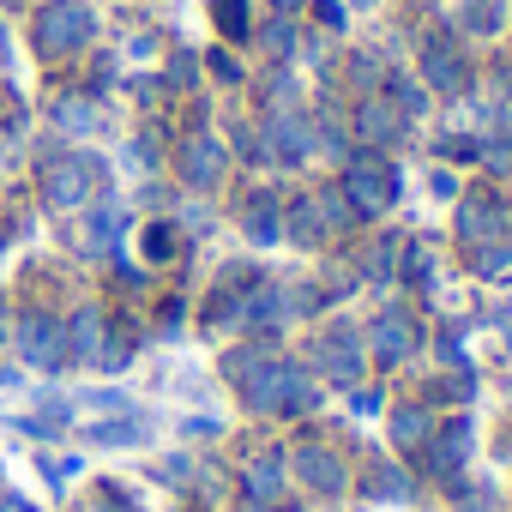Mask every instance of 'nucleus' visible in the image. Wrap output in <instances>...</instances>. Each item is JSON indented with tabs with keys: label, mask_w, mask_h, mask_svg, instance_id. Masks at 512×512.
Here are the masks:
<instances>
[{
	"label": "nucleus",
	"mask_w": 512,
	"mask_h": 512,
	"mask_svg": "<svg viewBox=\"0 0 512 512\" xmlns=\"http://www.w3.org/2000/svg\"><path fill=\"white\" fill-rule=\"evenodd\" d=\"M0 512H31V506H25V500H13V494H7V500H0Z\"/></svg>",
	"instance_id": "20"
},
{
	"label": "nucleus",
	"mask_w": 512,
	"mask_h": 512,
	"mask_svg": "<svg viewBox=\"0 0 512 512\" xmlns=\"http://www.w3.org/2000/svg\"><path fill=\"white\" fill-rule=\"evenodd\" d=\"M374 344H380V356H386V362H398V356L416 344V332H410V320H404V314H386V320L374 326Z\"/></svg>",
	"instance_id": "6"
},
{
	"label": "nucleus",
	"mask_w": 512,
	"mask_h": 512,
	"mask_svg": "<svg viewBox=\"0 0 512 512\" xmlns=\"http://www.w3.org/2000/svg\"><path fill=\"white\" fill-rule=\"evenodd\" d=\"M428 79H434V85H458V61H452L446 49H440V55H428Z\"/></svg>",
	"instance_id": "16"
},
{
	"label": "nucleus",
	"mask_w": 512,
	"mask_h": 512,
	"mask_svg": "<svg viewBox=\"0 0 512 512\" xmlns=\"http://www.w3.org/2000/svg\"><path fill=\"white\" fill-rule=\"evenodd\" d=\"M55 121H61L67 133H91V127H97V115H91L85 97H61V103H55Z\"/></svg>",
	"instance_id": "10"
},
{
	"label": "nucleus",
	"mask_w": 512,
	"mask_h": 512,
	"mask_svg": "<svg viewBox=\"0 0 512 512\" xmlns=\"http://www.w3.org/2000/svg\"><path fill=\"white\" fill-rule=\"evenodd\" d=\"M278 7H296V0H278Z\"/></svg>",
	"instance_id": "21"
},
{
	"label": "nucleus",
	"mask_w": 512,
	"mask_h": 512,
	"mask_svg": "<svg viewBox=\"0 0 512 512\" xmlns=\"http://www.w3.org/2000/svg\"><path fill=\"white\" fill-rule=\"evenodd\" d=\"M91 440L97 446H133V440H145V428L139 422H103V428H91Z\"/></svg>",
	"instance_id": "11"
},
{
	"label": "nucleus",
	"mask_w": 512,
	"mask_h": 512,
	"mask_svg": "<svg viewBox=\"0 0 512 512\" xmlns=\"http://www.w3.org/2000/svg\"><path fill=\"white\" fill-rule=\"evenodd\" d=\"M169 253H175V229L151 223V229H145V260H169Z\"/></svg>",
	"instance_id": "14"
},
{
	"label": "nucleus",
	"mask_w": 512,
	"mask_h": 512,
	"mask_svg": "<svg viewBox=\"0 0 512 512\" xmlns=\"http://www.w3.org/2000/svg\"><path fill=\"white\" fill-rule=\"evenodd\" d=\"M61 356H67V326L49 320V314H25V320H19V362H31V368H61Z\"/></svg>",
	"instance_id": "3"
},
{
	"label": "nucleus",
	"mask_w": 512,
	"mask_h": 512,
	"mask_svg": "<svg viewBox=\"0 0 512 512\" xmlns=\"http://www.w3.org/2000/svg\"><path fill=\"white\" fill-rule=\"evenodd\" d=\"M97 157H61V163H49V175H43V199L55 205V211H79V205H91V193H97Z\"/></svg>",
	"instance_id": "2"
},
{
	"label": "nucleus",
	"mask_w": 512,
	"mask_h": 512,
	"mask_svg": "<svg viewBox=\"0 0 512 512\" xmlns=\"http://www.w3.org/2000/svg\"><path fill=\"white\" fill-rule=\"evenodd\" d=\"M115 229H121V211H97V223H91V241H97V247H109V241H115Z\"/></svg>",
	"instance_id": "17"
},
{
	"label": "nucleus",
	"mask_w": 512,
	"mask_h": 512,
	"mask_svg": "<svg viewBox=\"0 0 512 512\" xmlns=\"http://www.w3.org/2000/svg\"><path fill=\"white\" fill-rule=\"evenodd\" d=\"M247 235H253V241H272V235H278V217H272V199H253V211H247Z\"/></svg>",
	"instance_id": "12"
},
{
	"label": "nucleus",
	"mask_w": 512,
	"mask_h": 512,
	"mask_svg": "<svg viewBox=\"0 0 512 512\" xmlns=\"http://www.w3.org/2000/svg\"><path fill=\"white\" fill-rule=\"evenodd\" d=\"M296 470L314 482V488H338L344 482V470H338V458L332 452H320V446H302V458H296Z\"/></svg>",
	"instance_id": "7"
},
{
	"label": "nucleus",
	"mask_w": 512,
	"mask_h": 512,
	"mask_svg": "<svg viewBox=\"0 0 512 512\" xmlns=\"http://www.w3.org/2000/svg\"><path fill=\"white\" fill-rule=\"evenodd\" d=\"M422 434V416H398V440H416Z\"/></svg>",
	"instance_id": "19"
},
{
	"label": "nucleus",
	"mask_w": 512,
	"mask_h": 512,
	"mask_svg": "<svg viewBox=\"0 0 512 512\" xmlns=\"http://www.w3.org/2000/svg\"><path fill=\"white\" fill-rule=\"evenodd\" d=\"M67 350H73V356H97V350H103V320H97V314H79V320L67 326Z\"/></svg>",
	"instance_id": "9"
},
{
	"label": "nucleus",
	"mask_w": 512,
	"mask_h": 512,
	"mask_svg": "<svg viewBox=\"0 0 512 512\" xmlns=\"http://www.w3.org/2000/svg\"><path fill=\"white\" fill-rule=\"evenodd\" d=\"M278 488H284L278 458H253V464H247V494H253V500H278Z\"/></svg>",
	"instance_id": "8"
},
{
	"label": "nucleus",
	"mask_w": 512,
	"mask_h": 512,
	"mask_svg": "<svg viewBox=\"0 0 512 512\" xmlns=\"http://www.w3.org/2000/svg\"><path fill=\"white\" fill-rule=\"evenodd\" d=\"M350 199H356L362 211H380V205H392V169H374V163L350 169Z\"/></svg>",
	"instance_id": "4"
},
{
	"label": "nucleus",
	"mask_w": 512,
	"mask_h": 512,
	"mask_svg": "<svg viewBox=\"0 0 512 512\" xmlns=\"http://www.w3.org/2000/svg\"><path fill=\"white\" fill-rule=\"evenodd\" d=\"M211 13H217V25H223L229 37L247 31V0H211Z\"/></svg>",
	"instance_id": "13"
},
{
	"label": "nucleus",
	"mask_w": 512,
	"mask_h": 512,
	"mask_svg": "<svg viewBox=\"0 0 512 512\" xmlns=\"http://www.w3.org/2000/svg\"><path fill=\"white\" fill-rule=\"evenodd\" d=\"M91 13H85V0H61V7H43V19H37V49L49 55V61H61V55H73V49H85L91 43Z\"/></svg>",
	"instance_id": "1"
},
{
	"label": "nucleus",
	"mask_w": 512,
	"mask_h": 512,
	"mask_svg": "<svg viewBox=\"0 0 512 512\" xmlns=\"http://www.w3.org/2000/svg\"><path fill=\"white\" fill-rule=\"evenodd\" d=\"M326 368H332L338 380H356V356H350V344L332 338V344H326Z\"/></svg>",
	"instance_id": "15"
},
{
	"label": "nucleus",
	"mask_w": 512,
	"mask_h": 512,
	"mask_svg": "<svg viewBox=\"0 0 512 512\" xmlns=\"http://www.w3.org/2000/svg\"><path fill=\"white\" fill-rule=\"evenodd\" d=\"M362 133H368V139H386V133H392V115H380V103H374V109L362 115Z\"/></svg>",
	"instance_id": "18"
},
{
	"label": "nucleus",
	"mask_w": 512,
	"mask_h": 512,
	"mask_svg": "<svg viewBox=\"0 0 512 512\" xmlns=\"http://www.w3.org/2000/svg\"><path fill=\"white\" fill-rule=\"evenodd\" d=\"M181 169H187V181H193V187H211V181H217V169H223V151H217L211 139H193V145H187V157H181Z\"/></svg>",
	"instance_id": "5"
}]
</instances>
